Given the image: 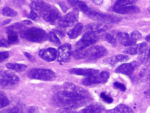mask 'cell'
<instances>
[{"label": "cell", "instance_id": "cell-3", "mask_svg": "<svg viewBox=\"0 0 150 113\" xmlns=\"http://www.w3.org/2000/svg\"><path fill=\"white\" fill-rule=\"evenodd\" d=\"M84 14L92 20L109 24L118 23L122 20V18L120 16L97 12L89 7L86 10Z\"/></svg>", "mask_w": 150, "mask_h": 113}, {"label": "cell", "instance_id": "cell-22", "mask_svg": "<svg viewBox=\"0 0 150 113\" xmlns=\"http://www.w3.org/2000/svg\"><path fill=\"white\" fill-rule=\"evenodd\" d=\"M107 113H133V112L129 107L120 104L115 108L108 110Z\"/></svg>", "mask_w": 150, "mask_h": 113}, {"label": "cell", "instance_id": "cell-43", "mask_svg": "<svg viewBox=\"0 0 150 113\" xmlns=\"http://www.w3.org/2000/svg\"><path fill=\"white\" fill-rule=\"evenodd\" d=\"M146 96L147 98H150V89H149V90H147L145 93Z\"/></svg>", "mask_w": 150, "mask_h": 113}, {"label": "cell", "instance_id": "cell-36", "mask_svg": "<svg viewBox=\"0 0 150 113\" xmlns=\"http://www.w3.org/2000/svg\"><path fill=\"white\" fill-rule=\"evenodd\" d=\"M38 15L37 13H35V11L32 10L28 16V18L33 20H35L38 18Z\"/></svg>", "mask_w": 150, "mask_h": 113}, {"label": "cell", "instance_id": "cell-32", "mask_svg": "<svg viewBox=\"0 0 150 113\" xmlns=\"http://www.w3.org/2000/svg\"><path fill=\"white\" fill-rule=\"evenodd\" d=\"M130 36L134 41L137 42V41L139 40L141 38L142 35L140 32L137 30H135L131 33Z\"/></svg>", "mask_w": 150, "mask_h": 113}, {"label": "cell", "instance_id": "cell-19", "mask_svg": "<svg viewBox=\"0 0 150 113\" xmlns=\"http://www.w3.org/2000/svg\"><path fill=\"white\" fill-rule=\"evenodd\" d=\"M103 110V107L100 104L94 103L83 109L80 111L81 113H102Z\"/></svg>", "mask_w": 150, "mask_h": 113}, {"label": "cell", "instance_id": "cell-20", "mask_svg": "<svg viewBox=\"0 0 150 113\" xmlns=\"http://www.w3.org/2000/svg\"><path fill=\"white\" fill-rule=\"evenodd\" d=\"M129 59V57L128 56L125 55L119 54V55L113 56L109 59L108 62L110 65L115 66L119 63L126 62Z\"/></svg>", "mask_w": 150, "mask_h": 113}, {"label": "cell", "instance_id": "cell-38", "mask_svg": "<svg viewBox=\"0 0 150 113\" xmlns=\"http://www.w3.org/2000/svg\"><path fill=\"white\" fill-rule=\"evenodd\" d=\"M59 6H60V8H61V10L63 11L64 13H66L67 10L69 9V7L67 6L66 4L64 3V2H60V3H59Z\"/></svg>", "mask_w": 150, "mask_h": 113}, {"label": "cell", "instance_id": "cell-21", "mask_svg": "<svg viewBox=\"0 0 150 113\" xmlns=\"http://www.w3.org/2000/svg\"><path fill=\"white\" fill-rule=\"evenodd\" d=\"M83 29V24L82 23H78L69 31L67 35L70 39H75L80 35Z\"/></svg>", "mask_w": 150, "mask_h": 113}, {"label": "cell", "instance_id": "cell-29", "mask_svg": "<svg viewBox=\"0 0 150 113\" xmlns=\"http://www.w3.org/2000/svg\"><path fill=\"white\" fill-rule=\"evenodd\" d=\"M1 113H23L22 109L19 107H15L7 109H4Z\"/></svg>", "mask_w": 150, "mask_h": 113}, {"label": "cell", "instance_id": "cell-31", "mask_svg": "<svg viewBox=\"0 0 150 113\" xmlns=\"http://www.w3.org/2000/svg\"><path fill=\"white\" fill-rule=\"evenodd\" d=\"M49 37H50V40L52 42L57 44H60V40L54 32H50V35H49Z\"/></svg>", "mask_w": 150, "mask_h": 113}, {"label": "cell", "instance_id": "cell-18", "mask_svg": "<svg viewBox=\"0 0 150 113\" xmlns=\"http://www.w3.org/2000/svg\"><path fill=\"white\" fill-rule=\"evenodd\" d=\"M117 37L120 43L125 46L129 47L137 42L131 38L130 35L125 32H119L117 34Z\"/></svg>", "mask_w": 150, "mask_h": 113}, {"label": "cell", "instance_id": "cell-7", "mask_svg": "<svg viewBox=\"0 0 150 113\" xmlns=\"http://www.w3.org/2000/svg\"><path fill=\"white\" fill-rule=\"evenodd\" d=\"M19 81V77L12 72L5 71L1 73L0 83L4 88H8L16 85Z\"/></svg>", "mask_w": 150, "mask_h": 113}, {"label": "cell", "instance_id": "cell-12", "mask_svg": "<svg viewBox=\"0 0 150 113\" xmlns=\"http://www.w3.org/2000/svg\"><path fill=\"white\" fill-rule=\"evenodd\" d=\"M137 66L138 64L137 62H132L131 63L122 64L119 66L116 69L115 72L128 76H130L132 74Z\"/></svg>", "mask_w": 150, "mask_h": 113}, {"label": "cell", "instance_id": "cell-24", "mask_svg": "<svg viewBox=\"0 0 150 113\" xmlns=\"http://www.w3.org/2000/svg\"><path fill=\"white\" fill-rule=\"evenodd\" d=\"M8 41L10 43V44L16 43L19 41V38L17 33L13 30L9 29L8 31Z\"/></svg>", "mask_w": 150, "mask_h": 113}, {"label": "cell", "instance_id": "cell-8", "mask_svg": "<svg viewBox=\"0 0 150 113\" xmlns=\"http://www.w3.org/2000/svg\"><path fill=\"white\" fill-rule=\"evenodd\" d=\"M99 40L97 34L93 32H87L76 43V50L85 49L86 48L94 44Z\"/></svg>", "mask_w": 150, "mask_h": 113}, {"label": "cell", "instance_id": "cell-25", "mask_svg": "<svg viewBox=\"0 0 150 113\" xmlns=\"http://www.w3.org/2000/svg\"><path fill=\"white\" fill-rule=\"evenodd\" d=\"M137 1L138 0H117L115 3L114 4L113 7H118L131 6L137 3Z\"/></svg>", "mask_w": 150, "mask_h": 113}, {"label": "cell", "instance_id": "cell-14", "mask_svg": "<svg viewBox=\"0 0 150 113\" xmlns=\"http://www.w3.org/2000/svg\"><path fill=\"white\" fill-rule=\"evenodd\" d=\"M78 19V15L75 12H71L62 17L59 22V26L61 28H66L72 26Z\"/></svg>", "mask_w": 150, "mask_h": 113}, {"label": "cell", "instance_id": "cell-41", "mask_svg": "<svg viewBox=\"0 0 150 113\" xmlns=\"http://www.w3.org/2000/svg\"><path fill=\"white\" fill-rule=\"evenodd\" d=\"M90 1L95 5L99 6L102 4L103 0H90Z\"/></svg>", "mask_w": 150, "mask_h": 113}, {"label": "cell", "instance_id": "cell-33", "mask_svg": "<svg viewBox=\"0 0 150 113\" xmlns=\"http://www.w3.org/2000/svg\"><path fill=\"white\" fill-rule=\"evenodd\" d=\"M100 97L102 100L107 103H111L113 102V99L110 96L107 95L105 93H102L100 94Z\"/></svg>", "mask_w": 150, "mask_h": 113}, {"label": "cell", "instance_id": "cell-10", "mask_svg": "<svg viewBox=\"0 0 150 113\" xmlns=\"http://www.w3.org/2000/svg\"><path fill=\"white\" fill-rule=\"evenodd\" d=\"M111 27L112 26L110 24L98 22L88 24L86 26V29L87 32H93L97 34L107 31L111 28Z\"/></svg>", "mask_w": 150, "mask_h": 113}, {"label": "cell", "instance_id": "cell-17", "mask_svg": "<svg viewBox=\"0 0 150 113\" xmlns=\"http://www.w3.org/2000/svg\"><path fill=\"white\" fill-rule=\"evenodd\" d=\"M70 72L72 74L87 77L93 76L99 73V71L97 70L83 68H73L71 69Z\"/></svg>", "mask_w": 150, "mask_h": 113}, {"label": "cell", "instance_id": "cell-27", "mask_svg": "<svg viewBox=\"0 0 150 113\" xmlns=\"http://www.w3.org/2000/svg\"><path fill=\"white\" fill-rule=\"evenodd\" d=\"M141 60L142 62L146 64L150 65V48H147V49L141 54Z\"/></svg>", "mask_w": 150, "mask_h": 113}, {"label": "cell", "instance_id": "cell-44", "mask_svg": "<svg viewBox=\"0 0 150 113\" xmlns=\"http://www.w3.org/2000/svg\"><path fill=\"white\" fill-rule=\"evenodd\" d=\"M146 40L150 43V34L148 35L146 37Z\"/></svg>", "mask_w": 150, "mask_h": 113}, {"label": "cell", "instance_id": "cell-2", "mask_svg": "<svg viewBox=\"0 0 150 113\" xmlns=\"http://www.w3.org/2000/svg\"><path fill=\"white\" fill-rule=\"evenodd\" d=\"M30 7L32 10L37 12L45 20L52 24L59 23L62 19L57 9L42 0H34L30 4Z\"/></svg>", "mask_w": 150, "mask_h": 113}, {"label": "cell", "instance_id": "cell-45", "mask_svg": "<svg viewBox=\"0 0 150 113\" xmlns=\"http://www.w3.org/2000/svg\"><path fill=\"white\" fill-rule=\"evenodd\" d=\"M25 22V23L27 24H31V23H32L30 21V20H26L25 21H24Z\"/></svg>", "mask_w": 150, "mask_h": 113}, {"label": "cell", "instance_id": "cell-13", "mask_svg": "<svg viewBox=\"0 0 150 113\" xmlns=\"http://www.w3.org/2000/svg\"><path fill=\"white\" fill-rule=\"evenodd\" d=\"M58 52L54 48L42 49L39 52V56L43 60L47 62L54 61L57 56Z\"/></svg>", "mask_w": 150, "mask_h": 113}, {"label": "cell", "instance_id": "cell-15", "mask_svg": "<svg viewBox=\"0 0 150 113\" xmlns=\"http://www.w3.org/2000/svg\"><path fill=\"white\" fill-rule=\"evenodd\" d=\"M147 49V44L146 42H143L139 44H135L129 48L125 49L124 52L130 55H136L137 54L141 55Z\"/></svg>", "mask_w": 150, "mask_h": 113}, {"label": "cell", "instance_id": "cell-39", "mask_svg": "<svg viewBox=\"0 0 150 113\" xmlns=\"http://www.w3.org/2000/svg\"><path fill=\"white\" fill-rule=\"evenodd\" d=\"M10 44L8 41L5 39H1V46L3 47H8L10 45Z\"/></svg>", "mask_w": 150, "mask_h": 113}, {"label": "cell", "instance_id": "cell-23", "mask_svg": "<svg viewBox=\"0 0 150 113\" xmlns=\"http://www.w3.org/2000/svg\"><path fill=\"white\" fill-rule=\"evenodd\" d=\"M7 68L8 69L15 71L21 72L26 71L27 68V66L25 65L22 64H13V63H8L6 65Z\"/></svg>", "mask_w": 150, "mask_h": 113}, {"label": "cell", "instance_id": "cell-42", "mask_svg": "<svg viewBox=\"0 0 150 113\" xmlns=\"http://www.w3.org/2000/svg\"><path fill=\"white\" fill-rule=\"evenodd\" d=\"M24 54L30 60H31L32 61L34 59V57L31 55H30L29 53H28V52H25V53H24Z\"/></svg>", "mask_w": 150, "mask_h": 113}, {"label": "cell", "instance_id": "cell-37", "mask_svg": "<svg viewBox=\"0 0 150 113\" xmlns=\"http://www.w3.org/2000/svg\"><path fill=\"white\" fill-rule=\"evenodd\" d=\"M28 113H39V109L38 107L32 106L29 108Z\"/></svg>", "mask_w": 150, "mask_h": 113}, {"label": "cell", "instance_id": "cell-46", "mask_svg": "<svg viewBox=\"0 0 150 113\" xmlns=\"http://www.w3.org/2000/svg\"><path fill=\"white\" fill-rule=\"evenodd\" d=\"M149 79H150V78H149Z\"/></svg>", "mask_w": 150, "mask_h": 113}, {"label": "cell", "instance_id": "cell-5", "mask_svg": "<svg viewBox=\"0 0 150 113\" xmlns=\"http://www.w3.org/2000/svg\"><path fill=\"white\" fill-rule=\"evenodd\" d=\"M28 76L33 79L50 81L56 78V73L50 69L35 68L31 69L28 73Z\"/></svg>", "mask_w": 150, "mask_h": 113}, {"label": "cell", "instance_id": "cell-28", "mask_svg": "<svg viewBox=\"0 0 150 113\" xmlns=\"http://www.w3.org/2000/svg\"><path fill=\"white\" fill-rule=\"evenodd\" d=\"M1 108L5 107L9 104V101L4 93L1 92Z\"/></svg>", "mask_w": 150, "mask_h": 113}, {"label": "cell", "instance_id": "cell-1", "mask_svg": "<svg viewBox=\"0 0 150 113\" xmlns=\"http://www.w3.org/2000/svg\"><path fill=\"white\" fill-rule=\"evenodd\" d=\"M64 88L55 94L52 100L53 105L58 107L72 109L92 100V96L87 91L72 83L66 82Z\"/></svg>", "mask_w": 150, "mask_h": 113}, {"label": "cell", "instance_id": "cell-11", "mask_svg": "<svg viewBox=\"0 0 150 113\" xmlns=\"http://www.w3.org/2000/svg\"><path fill=\"white\" fill-rule=\"evenodd\" d=\"M71 54V45L68 44L60 46L58 51V60L60 62L65 63L69 61Z\"/></svg>", "mask_w": 150, "mask_h": 113}, {"label": "cell", "instance_id": "cell-16", "mask_svg": "<svg viewBox=\"0 0 150 113\" xmlns=\"http://www.w3.org/2000/svg\"><path fill=\"white\" fill-rule=\"evenodd\" d=\"M113 10L115 13L122 15L134 14L138 13L140 11L139 7L134 5L118 7H113Z\"/></svg>", "mask_w": 150, "mask_h": 113}, {"label": "cell", "instance_id": "cell-4", "mask_svg": "<svg viewBox=\"0 0 150 113\" xmlns=\"http://www.w3.org/2000/svg\"><path fill=\"white\" fill-rule=\"evenodd\" d=\"M22 36L26 40L34 42H41L48 37V35L44 30L35 27L23 30L22 32Z\"/></svg>", "mask_w": 150, "mask_h": 113}, {"label": "cell", "instance_id": "cell-34", "mask_svg": "<svg viewBox=\"0 0 150 113\" xmlns=\"http://www.w3.org/2000/svg\"><path fill=\"white\" fill-rule=\"evenodd\" d=\"M114 86L117 89H119L122 92H125L126 90V87H125V85L120 82H115L114 83Z\"/></svg>", "mask_w": 150, "mask_h": 113}, {"label": "cell", "instance_id": "cell-35", "mask_svg": "<svg viewBox=\"0 0 150 113\" xmlns=\"http://www.w3.org/2000/svg\"><path fill=\"white\" fill-rule=\"evenodd\" d=\"M9 57V53L7 52H1L0 53V60L1 62H3V61L7 59Z\"/></svg>", "mask_w": 150, "mask_h": 113}, {"label": "cell", "instance_id": "cell-9", "mask_svg": "<svg viewBox=\"0 0 150 113\" xmlns=\"http://www.w3.org/2000/svg\"><path fill=\"white\" fill-rule=\"evenodd\" d=\"M109 77V73L106 71H103L100 73L86 78L83 80L82 83L85 86H89L94 84H104L107 82Z\"/></svg>", "mask_w": 150, "mask_h": 113}, {"label": "cell", "instance_id": "cell-26", "mask_svg": "<svg viewBox=\"0 0 150 113\" xmlns=\"http://www.w3.org/2000/svg\"><path fill=\"white\" fill-rule=\"evenodd\" d=\"M3 15L8 17H14L17 15V12L9 7H5L2 10Z\"/></svg>", "mask_w": 150, "mask_h": 113}, {"label": "cell", "instance_id": "cell-6", "mask_svg": "<svg viewBox=\"0 0 150 113\" xmlns=\"http://www.w3.org/2000/svg\"><path fill=\"white\" fill-rule=\"evenodd\" d=\"M108 53V50L105 47L96 45L83 50V59L88 60H94L105 56Z\"/></svg>", "mask_w": 150, "mask_h": 113}, {"label": "cell", "instance_id": "cell-30", "mask_svg": "<svg viewBox=\"0 0 150 113\" xmlns=\"http://www.w3.org/2000/svg\"><path fill=\"white\" fill-rule=\"evenodd\" d=\"M105 40L108 42V43L111 44V45H113V46H116L117 44V41L115 37L112 35L111 34H106L105 35Z\"/></svg>", "mask_w": 150, "mask_h": 113}, {"label": "cell", "instance_id": "cell-40", "mask_svg": "<svg viewBox=\"0 0 150 113\" xmlns=\"http://www.w3.org/2000/svg\"><path fill=\"white\" fill-rule=\"evenodd\" d=\"M60 113H81L80 111H77L73 110L72 109H63Z\"/></svg>", "mask_w": 150, "mask_h": 113}]
</instances>
